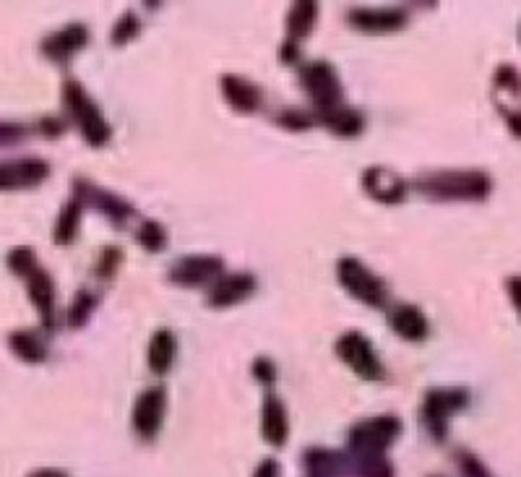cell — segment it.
<instances>
[{"label": "cell", "mask_w": 521, "mask_h": 477, "mask_svg": "<svg viewBox=\"0 0 521 477\" xmlns=\"http://www.w3.org/2000/svg\"><path fill=\"white\" fill-rule=\"evenodd\" d=\"M63 105L71 113L73 123L81 128L84 139L92 146H105L110 141V126L107 120L102 118L99 107L94 105L92 97L84 92L79 81H66L63 87Z\"/></svg>", "instance_id": "obj_1"}, {"label": "cell", "mask_w": 521, "mask_h": 477, "mask_svg": "<svg viewBox=\"0 0 521 477\" xmlns=\"http://www.w3.org/2000/svg\"><path fill=\"white\" fill-rule=\"evenodd\" d=\"M339 282H342L344 290L350 292L352 298H357L365 305H373V308H383L386 298H389V290L383 285V279L370 274L368 266H363L352 256L339 261Z\"/></svg>", "instance_id": "obj_2"}, {"label": "cell", "mask_w": 521, "mask_h": 477, "mask_svg": "<svg viewBox=\"0 0 521 477\" xmlns=\"http://www.w3.org/2000/svg\"><path fill=\"white\" fill-rule=\"evenodd\" d=\"M300 81H303L305 92L310 94V100L321 110H331L342 102V81H339L337 71L326 60H313L300 71Z\"/></svg>", "instance_id": "obj_3"}, {"label": "cell", "mask_w": 521, "mask_h": 477, "mask_svg": "<svg viewBox=\"0 0 521 477\" xmlns=\"http://www.w3.org/2000/svg\"><path fill=\"white\" fill-rule=\"evenodd\" d=\"M337 355L350 365L352 371L357 373L365 381H381L386 373H383L381 360L376 358L373 345L368 342V337L360 332H347L344 337H339L337 342Z\"/></svg>", "instance_id": "obj_4"}, {"label": "cell", "mask_w": 521, "mask_h": 477, "mask_svg": "<svg viewBox=\"0 0 521 477\" xmlns=\"http://www.w3.org/2000/svg\"><path fill=\"white\" fill-rule=\"evenodd\" d=\"M417 188L441 199H467V196H482L488 191V180L472 173H446L417 180Z\"/></svg>", "instance_id": "obj_5"}, {"label": "cell", "mask_w": 521, "mask_h": 477, "mask_svg": "<svg viewBox=\"0 0 521 477\" xmlns=\"http://www.w3.org/2000/svg\"><path fill=\"white\" fill-rule=\"evenodd\" d=\"M47 175H50V165L45 159H6L0 162V191H24V188L40 186Z\"/></svg>", "instance_id": "obj_6"}, {"label": "cell", "mask_w": 521, "mask_h": 477, "mask_svg": "<svg viewBox=\"0 0 521 477\" xmlns=\"http://www.w3.org/2000/svg\"><path fill=\"white\" fill-rule=\"evenodd\" d=\"M222 277V261L217 256H183L170 269V279L175 285L198 287L206 282H217Z\"/></svg>", "instance_id": "obj_7"}, {"label": "cell", "mask_w": 521, "mask_h": 477, "mask_svg": "<svg viewBox=\"0 0 521 477\" xmlns=\"http://www.w3.org/2000/svg\"><path fill=\"white\" fill-rule=\"evenodd\" d=\"M165 405V386H152V389H146L144 394H141L139 402H136V410H133V425H136V431H139L141 436H157L162 418H165Z\"/></svg>", "instance_id": "obj_8"}, {"label": "cell", "mask_w": 521, "mask_h": 477, "mask_svg": "<svg viewBox=\"0 0 521 477\" xmlns=\"http://www.w3.org/2000/svg\"><path fill=\"white\" fill-rule=\"evenodd\" d=\"M73 186H76V199L89 201L94 209H99V212L105 214V217L113 219L115 225H126L128 219H131L133 206H128L126 201L118 199L115 193L99 191L97 186H92V183H89V180H84V178H76V183H73Z\"/></svg>", "instance_id": "obj_9"}, {"label": "cell", "mask_w": 521, "mask_h": 477, "mask_svg": "<svg viewBox=\"0 0 521 477\" xmlns=\"http://www.w3.org/2000/svg\"><path fill=\"white\" fill-rule=\"evenodd\" d=\"M86 42H89V32L84 24H68L42 40V53L55 63H68Z\"/></svg>", "instance_id": "obj_10"}, {"label": "cell", "mask_w": 521, "mask_h": 477, "mask_svg": "<svg viewBox=\"0 0 521 477\" xmlns=\"http://www.w3.org/2000/svg\"><path fill=\"white\" fill-rule=\"evenodd\" d=\"M355 29H363V32H396L407 24V16L402 11H394V8H352L350 16H347Z\"/></svg>", "instance_id": "obj_11"}, {"label": "cell", "mask_w": 521, "mask_h": 477, "mask_svg": "<svg viewBox=\"0 0 521 477\" xmlns=\"http://www.w3.org/2000/svg\"><path fill=\"white\" fill-rule=\"evenodd\" d=\"M253 290H256V279L251 274H227V277H219L214 282L206 300L214 308H227V305H235L248 298Z\"/></svg>", "instance_id": "obj_12"}, {"label": "cell", "mask_w": 521, "mask_h": 477, "mask_svg": "<svg viewBox=\"0 0 521 477\" xmlns=\"http://www.w3.org/2000/svg\"><path fill=\"white\" fill-rule=\"evenodd\" d=\"M396 433H399V420L396 418L368 420V423H360L352 431V446L360 451H378L389 444Z\"/></svg>", "instance_id": "obj_13"}, {"label": "cell", "mask_w": 521, "mask_h": 477, "mask_svg": "<svg viewBox=\"0 0 521 477\" xmlns=\"http://www.w3.org/2000/svg\"><path fill=\"white\" fill-rule=\"evenodd\" d=\"M363 186L365 191L373 196L376 201L383 204H399L404 199V180L396 173L386 170V167H370L363 175Z\"/></svg>", "instance_id": "obj_14"}, {"label": "cell", "mask_w": 521, "mask_h": 477, "mask_svg": "<svg viewBox=\"0 0 521 477\" xmlns=\"http://www.w3.org/2000/svg\"><path fill=\"white\" fill-rule=\"evenodd\" d=\"M27 290L34 308L40 313L42 326H45V329H55V287L50 274H47L45 269H37V272L27 279Z\"/></svg>", "instance_id": "obj_15"}, {"label": "cell", "mask_w": 521, "mask_h": 477, "mask_svg": "<svg viewBox=\"0 0 521 477\" xmlns=\"http://www.w3.org/2000/svg\"><path fill=\"white\" fill-rule=\"evenodd\" d=\"M464 394L462 391H454V389H430L428 397H425V405H423V415L428 420V428H436L441 425V420L446 423V415L454 410H459L464 402Z\"/></svg>", "instance_id": "obj_16"}, {"label": "cell", "mask_w": 521, "mask_h": 477, "mask_svg": "<svg viewBox=\"0 0 521 477\" xmlns=\"http://www.w3.org/2000/svg\"><path fill=\"white\" fill-rule=\"evenodd\" d=\"M389 324L399 337L409 339V342H420L428 337V321L415 305H396L389 316Z\"/></svg>", "instance_id": "obj_17"}, {"label": "cell", "mask_w": 521, "mask_h": 477, "mask_svg": "<svg viewBox=\"0 0 521 477\" xmlns=\"http://www.w3.org/2000/svg\"><path fill=\"white\" fill-rule=\"evenodd\" d=\"M222 92H225L227 102L240 113H253L261 105V94L253 87L251 81L240 79V76H225L222 79Z\"/></svg>", "instance_id": "obj_18"}, {"label": "cell", "mask_w": 521, "mask_h": 477, "mask_svg": "<svg viewBox=\"0 0 521 477\" xmlns=\"http://www.w3.org/2000/svg\"><path fill=\"white\" fill-rule=\"evenodd\" d=\"M8 345L14 350L16 358H21L24 363H42L47 358V345L45 339L40 337L37 332L32 329H19L8 337Z\"/></svg>", "instance_id": "obj_19"}, {"label": "cell", "mask_w": 521, "mask_h": 477, "mask_svg": "<svg viewBox=\"0 0 521 477\" xmlns=\"http://www.w3.org/2000/svg\"><path fill=\"white\" fill-rule=\"evenodd\" d=\"M172 360H175V334L159 329L149 342V368L157 376H165L172 368Z\"/></svg>", "instance_id": "obj_20"}, {"label": "cell", "mask_w": 521, "mask_h": 477, "mask_svg": "<svg viewBox=\"0 0 521 477\" xmlns=\"http://www.w3.org/2000/svg\"><path fill=\"white\" fill-rule=\"evenodd\" d=\"M318 118H321V123H324L326 128H331L334 133H339V136H357V133L363 131V118L355 113V110H350V107H331V110H321L318 113Z\"/></svg>", "instance_id": "obj_21"}, {"label": "cell", "mask_w": 521, "mask_h": 477, "mask_svg": "<svg viewBox=\"0 0 521 477\" xmlns=\"http://www.w3.org/2000/svg\"><path fill=\"white\" fill-rule=\"evenodd\" d=\"M81 212H84V209H81V201L76 199V196L63 206V212H60L58 217V225H55V243H58V246H68V243L76 240V232H79L81 225Z\"/></svg>", "instance_id": "obj_22"}, {"label": "cell", "mask_w": 521, "mask_h": 477, "mask_svg": "<svg viewBox=\"0 0 521 477\" xmlns=\"http://www.w3.org/2000/svg\"><path fill=\"white\" fill-rule=\"evenodd\" d=\"M264 433L271 444H284L287 438V415H284V407L277 397H266L264 407Z\"/></svg>", "instance_id": "obj_23"}, {"label": "cell", "mask_w": 521, "mask_h": 477, "mask_svg": "<svg viewBox=\"0 0 521 477\" xmlns=\"http://www.w3.org/2000/svg\"><path fill=\"white\" fill-rule=\"evenodd\" d=\"M318 16V6L316 3H295L290 11V19H287V29H290V40L287 42H295L300 45L305 34L313 29V21Z\"/></svg>", "instance_id": "obj_24"}, {"label": "cell", "mask_w": 521, "mask_h": 477, "mask_svg": "<svg viewBox=\"0 0 521 477\" xmlns=\"http://www.w3.org/2000/svg\"><path fill=\"white\" fill-rule=\"evenodd\" d=\"M6 264H8V269H11V272L21 279H29L34 272H37V269H40V266H37V253H34L29 246L14 248V251L8 253Z\"/></svg>", "instance_id": "obj_25"}, {"label": "cell", "mask_w": 521, "mask_h": 477, "mask_svg": "<svg viewBox=\"0 0 521 477\" xmlns=\"http://www.w3.org/2000/svg\"><path fill=\"white\" fill-rule=\"evenodd\" d=\"M139 243L146 248V251L152 253L162 251L167 243V235L165 230H162V225H159V222H144L139 230Z\"/></svg>", "instance_id": "obj_26"}, {"label": "cell", "mask_w": 521, "mask_h": 477, "mask_svg": "<svg viewBox=\"0 0 521 477\" xmlns=\"http://www.w3.org/2000/svg\"><path fill=\"white\" fill-rule=\"evenodd\" d=\"M92 308H94V295H92V292L81 290L79 295H76V300H73L71 311H68V324L84 326V321L89 318Z\"/></svg>", "instance_id": "obj_27"}, {"label": "cell", "mask_w": 521, "mask_h": 477, "mask_svg": "<svg viewBox=\"0 0 521 477\" xmlns=\"http://www.w3.org/2000/svg\"><path fill=\"white\" fill-rule=\"evenodd\" d=\"M139 29H141V24H139V19H136V14H131V11L123 14L113 29V45H126V42H131L133 37L139 34Z\"/></svg>", "instance_id": "obj_28"}, {"label": "cell", "mask_w": 521, "mask_h": 477, "mask_svg": "<svg viewBox=\"0 0 521 477\" xmlns=\"http://www.w3.org/2000/svg\"><path fill=\"white\" fill-rule=\"evenodd\" d=\"M120 259H123V251H120V248H115V246L105 248V251H102V259H99L97 272L102 274V277H113L115 266L120 264Z\"/></svg>", "instance_id": "obj_29"}, {"label": "cell", "mask_w": 521, "mask_h": 477, "mask_svg": "<svg viewBox=\"0 0 521 477\" xmlns=\"http://www.w3.org/2000/svg\"><path fill=\"white\" fill-rule=\"evenodd\" d=\"M24 133H27V128L19 126V123H6V120H0V146L16 144V141L24 139Z\"/></svg>", "instance_id": "obj_30"}, {"label": "cell", "mask_w": 521, "mask_h": 477, "mask_svg": "<svg viewBox=\"0 0 521 477\" xmlns=\"http://www.w3.org/2000/svg\"><path fill=\"white\" fill-rule=\"evenodd\" d=\"M279 123L287 128H292V131H305V128L313 126V120H310L305 113H300V110H287V113L279 118Z\"/></svg>", "instance_id": "obj_31"}, {"label": "cell", "mask_w": 521, "mask_h": 477, "mask_svg": "<svg viewBox=\"0 0 521 477\" xmlns=\"http://www.w3.org/2000/svg\"><path fill=\"white\" fill-rule=\"evenodd\" d=\"M253 373H256V378H258V381H261V384H271V381L277 378V371H274V365H271L266 358L256 360V365H253Z\"/></svg>", "instance_id": "obj_32"}, {"label": "cell", "mask_w": 521, "mask_h": 477, "mask_svg": "<svg viewBox=\"0 0 521 477\" xmlns=\"http://www.w3.org/2000/svg\"><path fill=\"white\" fill-rule=\"evenodd\" d=\"M63 123H60V120H55V118H45L40 123V131L45 133V136H60V133H63Z\"/></svg>", "instance_id": "obj_33"}, {"label": "cell", "mask_w": 521, "mask_h": 477, "mask_svg": "<svg viewBox=\"0 0 521 477\" xmlns=\"http://www.w3.org/2000/svg\"><path fill=\"white\" fill-rule=\"evenodd\" d=\"M29 477H66V475H60V472H55V470H40Z\"/></svg>", "instance_id": "obj_34"}]
</instances>
